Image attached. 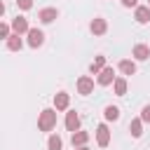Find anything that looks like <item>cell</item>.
Returning <instances> with one entry per match:
<instances>
[{
    "mask_svg": "<svg viewBox=\"0 0 150 150\" xmlns=\"http://www.w3.org/2000/svg\"><path fill=\"white\" fill-rule=\"evenodd\" d=\"M56 127V108H45L38 117V129L40 131H52Z\"/></svg>",
    "mask_w": 150,
    "mask_h": 150,
    "instance_id": "6da1fadb",
    "label": "cell"
},
{
    "mask_svg": "<svg viewBox=\"0 0 150 150\" xmlns=\"http://www.w3.org/2000/svg\"><path fill=\"white\" fill-rule=\"evenodd\" d=\"M26 35H28V47L38 49V47H42V45H45V33H42L40 28H30Z\"/></svg>",
    "mask_w": 150,
    "mask_h": 150,
    "instance_id": "7a4b0ae2",
    "label": "cell"
},
{
    "mask_svg": "<svg viewBox=\"0 0 150 150\" xmlns=\"http://www.w3.org/2000/svg\"><path fill=\"white\" fill-rule=\"evenodd\" d=\"M12 30H14V33H19V35L28 33V30H30V26H28V19H26V16H21V14H16V16L12 19Z\"/></svg>",
    "mask_w": 150,
    "mask_h": 150,
    "instance_id": "3957f363",
    "label": "cell"
},
{
    "mask_svg": "<svg viewBox=\"0 0 150 150\" xmlns=\"http://www.w3.org/2000/svg\"><path fill=\"white\" fill-rule=\"evenodd\" d=\"M91 91H94V77H89V75H82V77L77 80V94L87 96V94H91Z\"/></svg>",
    "mask_w": 150,
    "mask_h": 150,
    "instance_id": "277c9868",
    "label": "cell"
},
{
    "mask_svg": "<svg viewBox=\"0 0 150 150\" xmlns=\"http://www.w3.org/2000/svg\"><path fill=\"white\" fill-rule=\"evenodd\" d=\"M96 82H98L101 87H108V84H112V82H115V70H112L110 66H105V68H103V70L98 73Z\"/></svg>",
    "mask_w": 150,
    "mask_h": 150,
    "instance_id": "5b68a950",
    "label": "cell"
},
{
    "mask_svg": "<svg viewBox=\"0 0 150 150\" xmlns=\"http://www.w3.org/2000/svg\"><path fill=\"white\" fill-rule=\"evenodd\" d=\"M96 143L101 148H105L110 143V129H108V124H98L96 127Z\"/></svg>",
    "mask_w": 150,
    "mask_h": 150,
    "instance_id": "8992f818",
    "label": "cell"
},
{
    "mask_svg": "<svg viewBox=\"0 0 150 150\" xmlns=\"http://www.w3.org/2000/svg\"><path fill=\"white\" fill-rule=\"evenodd\" d=\"M134 19L136 23H150V5H138L134 9Z\"/></svg>",
    "mask_w": 150,
    "mask_h": 150,
    "instance_id": "52a82bcc",
    "label": "cell"
},
{
    "mask_svg": "<svg viewBox=\"0 0 150 150\" xmlns=\"http://www.w3.org/2000/svg\"><path fill=\"white\" fill-rule=\"evenodd\" d=\"M89 30H91L94 35H103V33L108 30V21H105L103 16H96V19H91V23H89Z\"/></svg>",
    "mask_w": 150,
    "mask_h": 150,
    "instance_id": "ba28073f",
    "label": "cell"
},
{
    "mask_svg": "<svg viewBox=\"0 0 150 150\" xmlns=\"http://www.w3.org/2000/svg\"><path fill=\"white\" fill-rule=\"evenodd\" d=\"M38 19H40L42 23H52L54 19H59V9H56V7H45V9H40Z\"/></svg>",
    "mask_w": 150,
    "mask_h": 150,
    "instance_id": "9c48e42d",
    "label": "cell"
},
{
    "mask_svg": "<svg viewBox=\"0 0 150 150\" xmlns=\"http://www.w3.org/2000/svg\"><path fill=\"white\" fill-rule=\"evenodd\" d=\"M66 129L68 131H80V115L75 110L66 112Z\"/></svg>",
    "mask_w": 150,
    "mask_h": 150,
    "instance_id": "30bf717a",
    "label": "cell"
},
{
    "mask_svg": "<svg viewBox=\"0 0 150 150\" xmlns=\"http://www.w3.org/2000/svg\"><path fill=\"white\" fill-rule=\"evenodd\" d=\"M68 105H70V96H68L66 91H59V94L54 96V108H56V110H68Z\"/></svg>",
    "mask_w": 150,
    "mask_h": 150,
    "instance_id": "8fae6325",
    "label": "cell"
},
{
    "mask_svg": "<svg viewBox=\"0 0 150 150\" xmlns=\"http://www.w3.org/2000/svg\"><path fill=\"white\" fill-rule=\"evenodd\" d=\"M5 42H7V49H9V52H19V49L23 47V40H21V35H19V33H12Z\"/></svg>",
    "mask_w": 150,
    "mask_h": 150,
    "instance_id": "7c38bea8",
    "label": "cell"
},
{
    "mask_svg": "<svg viewBox=\"0 0 150 150\" xmlns=\"http://www.w3.org/2000/svg\"><path fill=\"white\" fill-rule=\"evenodd\" d=\"M131 54H134L136 61H145V59H150V47L148 45H136Z\"/></svg>",
    "mask_w": 150,
    "mask_h": 150,
    "instance_id": "4fadbf2b",
    "label": "cell"
},
{
    "mask_svg": "<svg viewBox=\"0 0 150 150\" xmlns=\"http://www.w3.org/2000/svg\"><path fill=\"white\" fill-rule=\"evenodd\" d=\"M117 68H120L124 75H134V73H136V61H131V59H122V61L117 63Z\"/></svg>",
    "mask_w": 150,
    "mask_h": 150,
    "instance_id": "5bb4252c",
    "label": "cell"
},
{
    "mask_svg": "<svg viewBox=\"0 0 150 150\" xmlns=\"http://www.w3.org/2000/svg\"><path fill=\"white\" fill-rule=\"evenodd\" d=\"M143 124H145V122H143L141 117H136V120L129 122V131H131L134 138H141V134H143Z\"/></svg>",
    "mask_w": 150,
    "mask_h": 150,
    "instance_id": "9a60e30c",
    "label": "cell"
},
{
    "mask_svg": "<svg viewBox=\"0 0 150 150\" xmlns=\"http://www.w3.org/2000/svg\"><path fill=\"white\" fill-rule=\"evenodd\" d=\"M73 148H80V145H87L89 141V131H73Z\"/></svg>",
    "mask_w": 150,
    "mask_h": 150,
    "instance_id": "2e32d148",
    "label": "cell"
},
{
    "mask_svg": "<svg viewBox=\"0 0 150 150\" xmlns=\"http://www.w3.org/2000/svg\"><path fill=\"white\" fill-rule=\"evenodd\" d=\"M103 68H105V56H96V59L91 61V66H89V73H91V75H98Z\"/></svg>",
    "mask_w": 150,
    "mask_h": 150,
    "instance_id": "e0dca14e",
    "label": "cell"
},
{
    "mask_svg": "<svg viewBox=\"0 0 150 150\" xmlns=\"http://www.w3.org/2000/svg\"><path fill=\"white\" fill-rule=\"evenodd\" d=\"M103 117H105L108 122H117V120H120V108H117V105H105Z\"/></svg>",
    "mask_w": 150,
    "mask_h": 150,
    "instance_id": "ac0fdd59",
    "label": "cell"
},
{
    "mask_svg": "<svg viewBox=\"0 0 150 150\" xmlns=\"http://www.w3.org/2000/svg\"><path fill=\"white\" fill-rule=\"evenodd\" d=\"M112 89H115V94H117V96H124V94H127V77H115Z\"/></svg>",
    "mask_w": 150,
    "mask_h": 150,
    "instance_id": "d6986e66",
    "label": "cell"
},
{
    "mask_svg": "<svg viewBox=\"0 0 150 150\" xmlns=\"http://www.w3.org/2000/svg\"><path fill=\"white\" fill-rule=\"evenodd\" d=\"M47 148H49V150H61V148H63V141H61L56 134H52L49 141H47Z\"/></svg>",
    "mask_w": 150,
    "mask_h": 150,
    "instance_id": "ffe728a7",
    "label": "cell"
},
{
    "mask_svg": "<svg viewBox=\"0 0 150 150\" xmlns=\"http://www.w3.org/2000/svg\"><path fill=\"white\" fill-rule=\"evenodd\" d=\"M12 33H14V30H12V26H7V23H0V38H2V40H7Z\"/></svg>",
    "mask_w": 150,
    "mask_h": 150,
    "instance_id": "44dd1931",
    "label": "cell"
},
{
    "mask_svg": "<svg viewBox=\"0 0 150 150\" xmlns=\"http://www.w3.org/2000/svg\"><path fill=\"white\" fill-rule=\"evenodd\" d=\"M141 120H143L145 124H150V103L143 105V110H141Z\"/></svg>",
    "mask_w": 150,
    "mask_h": 150,
    "instance_id": "7402d4cb",
    "label": "cell"
},
{
    "mask_svg": "<svg viewBox=\"0 0 150 150\" xmlns=\"http://www.w3.org/2000/svg\"><path fill=\"white\" fill-rule=\"evenodd\" d=\"M16 5H19V9H30L33 0H16Z\"/></svg>",
    "mask_w": 150,
    "mask_h": 150,
    "instance_id": "603a6c76",
    "label": "cell"
},
{
    "mask_svg": "<svg viewBox=\"0 0 150 150\" xmlns=\"http://www.w3.org/2000/svg\"><path fill=\"white\" fill-rule=\"evenodd\" d=\"M122 5H124V7H134V9H136V7H138V0H122Z\"/></svg>",
    "mask_w": 150,
    "mask_h": 150,
    "instance_id": "cb8c5ba5",
    "label": "cell"
},
{
    "mask_svg": "<svg viewBox=\"0 0 150 150\" xmlns=\"http://www.w3.org/2000/svg\"><path fill=\"white\" fill-rule=\"evenodd\" d=\"M75 150H89V148H87V145H80V148H75Z\"/></svg>",
    "mask_w": 150,
    "mask_h": 150,
    "instance_id": "d4e9b609",
    "label": "cell"
},
{
    "mask_svg": "<svg viewBox=\"0 0 150 150\" xmlns=\"http://www.w3.org/2000/svg\"><path fill=\"white\" fill-rule=\"evenodd\" d=\"M148 5H150V0H148Z\"/></svg>",
    "mask_w": 150,
    "mask_h": 150,
    "instance_id": "484cf974",
    "label": "cell"
}]
</instances>
